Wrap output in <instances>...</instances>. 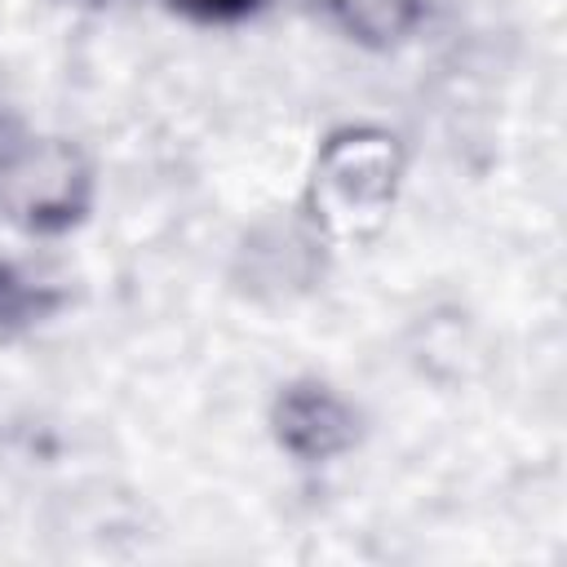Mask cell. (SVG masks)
Here are the masks:
<instances>
[{
    "mask_svg": "<svg viewBox=\"0 0 567 567\" xmlns=\"http://www.w3.org/2000/svg\"><path fill=\"white\" fill-rule=\"evenodd\" d=\"M270 430L288 456L332 461L354 447L359 416L337 390H328L319 381H292L279 390V399L270 408Z\"/></svg>",
    "mask_w": 567,
    "mask_h": 567,
    "instance_id": "3957f363",
    "label": "cell"
},
{
    "mask_svg": "<svg viewBox=\"0 0 567 567\" xmlns=\"http://www.w3.org/2000/svg\"><path fill=\"white\" fill-rule=\"evenodd\" d=\"M159 9L186 18V22H204V27H226V22H244L261 9V0H155Z\"/></svg>",
    "mask_w": 567,
    "mask_h": 567,
    "instance_id": "8992f818",
    "label": "cell"
},
{
    "mask_svg": "<svg viewBox=\"0 0 567 567\" xmlns=\"http://www.w3.org/2000/svg\"><path fill=\"white\" fill-rule=\"evenodd\" d=\"M403 173L399 137L385 128H346L332 133L315 164L310 199L328 230L363 235L394 204V186Z\"/></svg>",
    "mask_w": 567,
    "mask_h": 567,
    "instance_id": "7a4b0ae2",
    "label": "cell"
},
{
    "mask_svg": "<svg viewBox=\"0 0 567 567\" xmlns=\"http://www.w3.org/2000/svg\"><path fill=\"white\" fill-rule=\"evenodd\" d=\"M310 9L363 49H394L421 27V0H310Z\"/></svg>",
    "mask_w": 567,
    "mask_h": 567,
    "instance_id": "277c9868",
    "label": "cell"
},
{
    "mask_svg": "<svg viewBox=\"0 0 567 567\" xmlns=\"http://www.w3.org/2000/svg\"><path fill=\"white\" fill-rule=\"evenodd\" d=\"M58 306H62V292L22 275L13 261H0V341L22 337L40 319H49Z\"/></svg>",
    "mask_w": 567,
    "mask_h": 567,
    "instance_id": "5b68a950",
    "label": "cell"
},
{
    "mask_svg": "<svg viewBox=\"0 0 567 567\" xmlns=\"http://www.w3.org/2000/svg\"><path fill=\"white\" fill-rule=\"evenodd\" d=\"M93 204V168L66 137H40L0 120V217L31 235H62Z\"/></svg>",
    "mask_w": 567,
    "mask_h": 567,
    "instance_id": "6da1fadb",
    "label": "cell"
},
{
    "mask_svg": "<svg viewBox=\"0 0 567 567\" xmlns=\"http://www.w3.org/2000/svg\"><path fill=\"white\" fill-rule=\"evenodd\" d=\"M84 4H102V0H84Z\"/></svg>",
    "mask_w": 567,
    "mask_h": 567,
    "instance_id": "52a82bcc",
    "label": "cell"
}]
</instances>
